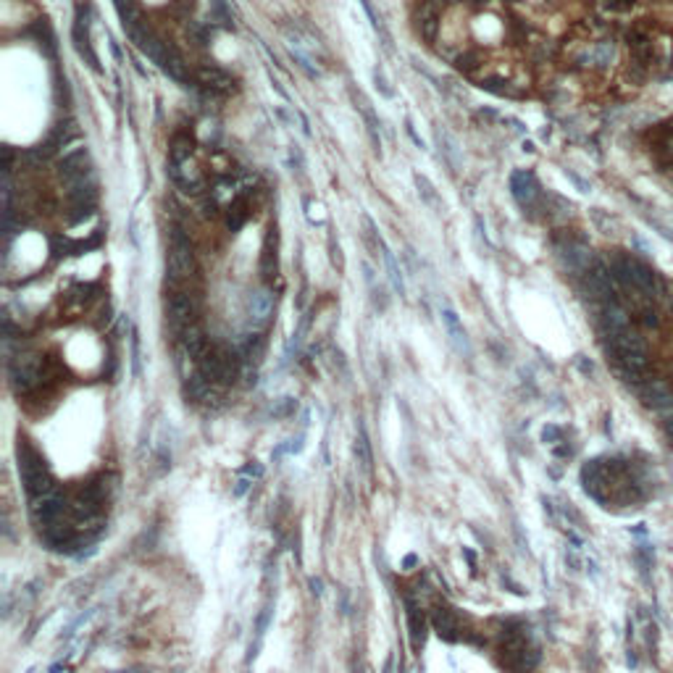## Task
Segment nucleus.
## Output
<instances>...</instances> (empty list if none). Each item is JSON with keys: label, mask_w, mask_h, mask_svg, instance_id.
<instances>
[{"label": "nucleus", "mask_w": 673, "mask_h": 673, "mask_svg": "<svg viewBox=\"0 0 673 673\" xmlns=\"http://www.w3.org/2000/svg\"><path fill=\"white\" fill-rule=\"evenodd\" d=\"M197 274V258L185 224H171V242L166 255V279L171 287H187Z\"/></svg>", "instance_id": "nucleus-1"}, {"label": "nucleus", "mask_w": 673, "mask_h": 673, "mask_svg": "<svg viewBox=\"0 0 673 673\" xmlns=\"http://www.w3.org/2000/svg\"><path fill=\"white\" fill-rule=\"evenodd\" d=\"M200 295H197L189 284L187 287H171L166 292V319L171 324L174 332H185L187 326L197 324V313H200Z\"/></svg>", "instance_id": "nucleus-2"}, {"label": "nucleus", "mask_w": 673, "mask_h": 673, "mask_svg": "<svg viewBox=\"0 0 673 673\" xmlns=\"http://www.w3.org/2000/svg\"><path fill=\"white\" fill-rule=\"evenodd\" d=\"M197 371L213 384H232L239 376V358L234 352L208 350L197 361Z\"/></svg>", "instance_id": "nucleus-3"}, {"label": "nucleus", "mask_w": 673, "mask_h": 673, "mask_svg": "<svg viewBox=\"0 0 673 673\" xmlns=\"http://www.w3.org/2000/svg\"><path fill=\"white\" fill-rule=\"evenodd\" d=\"M537 660H539L537 650L528 647V642L521 634H510L505 639V644L500 647V663L513 673H528L537 665Z\"/></svg>", "instance_id": "nucleus-4"}, {"label": "nucleus", "mask_w": 673, "mask_h": 673, "mask_svg": "<svg viewBox=\"0 0 673 673\" xmlns=\"http://www.w3.org/2000/svg\"><path fill=\"white\" fill-rule=\"evenodd\" d=\"M208 95H216V98H227V95L237 93V79L221 69V66H213V63H206V66H197L195 76H192Z\"/></svg>", "instance_id": "nucleus-5"}, {"label": "nucleus", "mask_w": 673, "mask_h": 673, "mask_svg": "<svg viewBox=\"0 0 673 673\" xmlns=\"http://www.w3.org/2000/svg\"><path fill=\"white\" fill-rule=\"evenodd\" d=\"M510 189L521 208H531L539 200V182L531 171H516L510 176Z\"/></svg>", "instance_id": "nucleus-6"}, {"label": "nucleus", "mask_w": 673, "mask_h": 673, "mask_svg": "<svg viewBox=\"0 0 673 673\" xmlns=\"http://www.w3.org/2000/svg\"><path fill=\"white\" fill-rule=\"evenodd\" d=\"M271 313H274V295L266 290L260 292H253L248 300V319L250 324L255 326V329H260V326H266V324L271 321Z\"/></svg>", "instance_id": "nucleus-7"}, {"label": "nucleus", "mask_w": 673, "mask_h": 673, "mask_svg": "<svg viewBox=\"0 0 673 673\" xmlns=\"http://www.w3.org/2000/svg\"><path fill=\"white\" fill-rule=\"evenodd\" d=\"M639 397H642V403L647 405V408H653V411H663V408L673 405L671 387L665 382H660V379L644 382L642 387H639Z\"/></svg>", "instance_id": "nucleus-8"}, {"label": "nucleus", "mask_w": 673, "mask_h": 673, "mask_svg": "<svg viewBox=\"0 0 673 673\" xmlns=\"http://www.w3.org/2000/svg\"><path fill=\"white\" fill-rule=\"evenodd\" d=\"M453 66H455L458 72L466 74V76H474V79H479V72L487 66V58H484V53L479 51V48H471V45H466V48H463V51H460L455 58H453Z\"/></svg>", "instance_id": "nucleus-9"}, {"label": "nucleus", "mask_w": 673, "mask_h": 673, "mask_svg": "<svg viewBox=\"0 0 673 673\" xmlns=\"http://www.w3.org/2000/svg\"><path fill=\"white\" fill-rule=\"evenodd\" d=\"M182 337V347H185V352L189 355V358H195V361H200L203 355L208 352V334L203 332V326L200 324H192V326H187L185 332H179Z\"/></svg>", "instance_id": "nucleus-10"}, {"label": "nucleus", "mask_w": 673, "mask_h": 673, "mask_svg": "<svg viewBox=\"0 0 673 673\" xmlns=\"http://www.w3.org/2000/svg\"><path fill=\"white\" fill-rule=\"evenodd\" d=\"M602 326L608 334H623L632 329V319H629V311L621 308L618 302H608L605 311H602Z\"/></svg>", "instance_id": "nucleus-11"}, {"label": "nucleus", "mask_w": 673, "mask_h": 673, "mask_svg": "<svg viewBox=\"0 0 673 673\" xmlns=\"http://www.w3.org/2000/svg\"><path fill=\"white\" fill-rule=\"evenodd\" d=\"M192 150H195L192 137L187 135V132H176V135L171 137V147H168L171 166H185L187 161H189V156H192Z\"/></svg>", "instance_id": "nucleus-12"}, {"label": "nucleus", "mask_w": 673, "mask_h": 673, "mask_svg": "<svg viewBox=\"0 0 673 673\" xmlns=\"http://www.w3.org/2000/svg\"><path fill=\"white\" fill-rule=\"evenodd\" d=\"M224 216H227V227L232 229V232H237V229H242L245 224H248L250 218V203L245 195H237L232 203L227 206V211H224Z\"/></svg>", "instance_id": "nucleus-13"}, {"label": "nucleus", "mask_w": 673, "mask_h": 673, "mask_svg": "<svg viewBox=\"0 0 673 673\" xmlns=\"http://www.w3.org/2000/svg\"><path fill=\"white\" fill-rule=\"evenodd\" d=\"M260 274H263V279L269 281L274 274H276V234H271L266 237V245H263V253H260V263H258Z\"/></svg>", "instance_id": "nucleus-14"}, {"label": "nucleus", "mask_w": 673, "mask_h": 673, "mask_svg": "<svg viewBox=\"0 0 673 673\" xmlns=\"http://www.w3.org/2000/svg\"><path fill=\"white\" fill-rule=\"evenodd\" d=\"M434 626L447 639H455L458 632H460V621L455 618V613L447 611V608H439V611L434 613Z\"/></svg>", "instance_id": "nucleus-15"}, {"label": "nucleus", "mask_w": 673, "mask_h": 673, "mask_svg": "<svg viewBox=\"0 0 673 673\" xmlns=\"http://www.w3.org/2000/svg\"><path fill=\"white\" fill-rule=\"evenodd\" d=\"M442 319H445L447 332H450L453 342H455L458 347H466V332H463V326H460V321H458L455 313H453V311H445V313H442Z\"/></svg>", "instance_id": "nucleus-16"}, {"label": "nucleus", "mask_w": 673, "mask_h": 673, "mask_svg": "<svg viewBox=\"0 0 673 673\" xmlns=\"http://www.w3.org/2000/svg\"><path fill=\"white\" fill-rule=\"evenodd\" d=\"M634 3H637V0H600L602 8L613 11V13H623V11L634 8Z\"/></svg>", "instance_id": "nucleus-17"}, {"label": "nucleus", "mask_w": 673, "mask_h": 673, "mask_svg": "<svg viewBox=\"0 0 673 673\" xmlns=\"http://www.w3.org/2000/svg\"><path fill=\"white\" fill-rule=\"evenodd\" d=\"M415 185H418V195L424 197L426 203H437L434 187L426 182V176H415Z\"/></svg>", "instance_id": "nucleus-18"}, {"label": "nucleus", "mask_w": 673, "mask_h": 673, "mask_svg": "<svg viewBox=\"0 0 673 673\" xmlns=\"http://www.w3.org/2000/svg\"><path fill=\"white\" fill-rule=\"evenodd\" d=\"M373 82H376V87L382 90V95H387V98H392V95H394V90L389 87V84H387V79H384L382 69H376V72H373Z\"/></svg>", "instance_id": "nucleus-19"}, {"label": "nucleus", "mask_w": 673, "mask_h": 673, "mask_svg": "<svg viewBox=\"0 0 673 673\" xmlns=\"http://www.w3.org/2000/svg\"><path fill=\"white\" fill-rule=\"evenodd\" d=\"M471 6H474V11H484V8H489L492 6V0H468Z\"/></svg>", "instance_id": "nucleus-20"}, {"label": "nucleus", "mask_w": 673, "mask_h": 673, "mask_svg": "<svg viewBox=\"0 0 673 673\" xmlns=\"http://www.w3.org/2000/svg\"><path fill=\"white\" fill-rule=\"evenodd\" d=\"M665 434H668V439H671V445H673V418L665 424Z\"/></svg>", "instance_id": "nucleus-21"}]
</instances>
